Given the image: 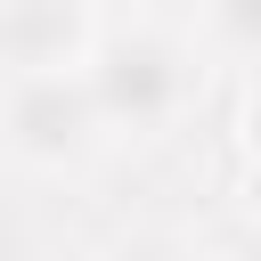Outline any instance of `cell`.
I'll list each match as a JSON object with an SVG mask.
<instances>
[{
    "label": "cell",
    "mask_w": 261,
    "mask_h": 261,
    "mask_svg": "<svg viewBox=\"0 0 261 261\" xmlns=\"http://www.w3.org/2000/svg\"><path fill=\"white\" fill-rule=\"evenodd\" d=\"M196 24L155 8H98V33L82 49V90L98 114V139H155L196 98Z\"/></svg>",
    "instance_id": "6da1fadb"
},
{
    "label": "cell",
    "mask_w": 261,
    "mask_h": 261,
    "mask_svg": "<svg viewBox=\"0 0 261 261\" xmlns=\"http://www.w3.org/2000/svg\"><path fill=\"white\" fill-rule=\"evenodd\" d=\"M0 147L24 171H82L106 147L82 73H8L0 82Z\"/></svg>",
    "instance_id": "7a4b0ae2"
},
{
    "label": "cell",
    "mask_w": 261,
    "mask_h": 261,
    "mask_svg": "<svg viewBox=\"0 0 261 261\" xmlns=\"http://www.w3.org/2000/svg\"><path fill=\"white\" fill-rule=\"evenodd\" d=\"M98 33L90 0H0V82L8 73H73Z\"/></svg>",
    "instance_id": "3957f363"
},
{
    "label": "cell",
    "mask_w": 261,
    "mask_h": 261,
    "mask_svg": "<svg viewBox=\"0 0 261 261\" xmlns=\"http://www.w3.org/2000/svg\"><path fill=\"white\" fill-rule=\"evenodd\" d=\"M106 261H196V245L188 237H163V228H139L122 245H106Z\"/></svg>",
    "instance_id": "277c9868"
}]
</instances>
